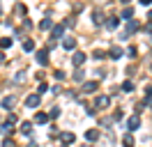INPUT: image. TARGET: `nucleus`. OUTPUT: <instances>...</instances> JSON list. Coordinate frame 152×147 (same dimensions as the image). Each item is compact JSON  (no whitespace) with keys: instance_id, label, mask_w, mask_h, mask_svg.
Wrapping results in <instances>:
<instances>
[{"instance_id":"nucleus-1","label":"nucleus","mask_w":152,"mask_h":147,"mask_svg":"<svg viewBox=\"0 0 152 147\" xmlns=\"http://www.w3.org/2000/svg\"><path fill=\"white\" fill-rule=\"evenodd\" d=\"M138 127H141V117H138V115H132V117L127 119V129H129V131H136Z\"/></svg>"},{"instance_id":"nucleus-2","label":"nucleus","mask_w":152,"mask_h":147,"mask_svg":"<svg viewBox=\"0 0 152 147\" xmlns=\"http://www.w3.org/2000/svg\"><path fill=\"white\" fill-rule=\"evenodd\" d=\"M39 101H42V99H39V94H30L28 99H26V106H28V108H37Z\"/></svg>"},{"instance_id":"nucleus-3","label":"nucleus","mask_w":152,"mask_h":147,"mask_svg":"<svg viewBox=\"0 0 152 147\" xmlns=\"http://www.w3.org/2000/svg\"><path fill=\"white\" fill-rule=\"evenodd\" d=\"M108 57H111V60H120V57H122V48H120V46H111Z\"/></svg>"},{"instance_id":"nucleus-4","label":"nucleus","mask_w":152,"mask_h":147,"mask_svg":"<svg viewBox=\"0 0 152 147\" xmlns=\"http://www.w3.org/2000/svg\"><path fill=\"white\" fill-rule=\"evenodd\" d=\"M83 92H86V94L97 92V81H86V83H83Z\"/></svg>"},{"instance_id":"nucleus-5","label":"nucleus","mask_w":152,"mask_h":147,"mask_svg":"<svg viewBox=\"0 0 152 147\" xmlns=\"http://www.w3.org/2000/svg\"><path fill=\"white\" fill-rule=\"evenodd\" d=\"M72 62H74V67H81V64L86 62V53L76 51V53H74V57H72Z\"/></svg>"},{"instance_id":"nucleus-6","label":"nucleus","mask_w":152,"mask_h":147,"mask_svg":"<svg viewBox=\"0 0 152 147\" xmlns=\"http://www.w3.org/2000/svg\"><path fill=\"white\" fill-rule=\"evenodd\" d=\"M118 25H120V18L118 16H108L106 18V28H108V30H115Z\"/></svg>"},{"instance_id":"nucleus-7","label":"nucleus","mask_w":152,"mask_h":147,"mask_svg":"<svg viewBox=\"0 0 152 147\" xmlns=\"http://www.w3.org/2000/svg\"><path fill=\"white\" fill-rule=\"evenodd\" d=\"M122 145H124V147H136V140H134L132 131H129V133H124V138H122Z\"/></svg>"},{"instance_id":"nucleus-8","label":"nucleus","mask_w":152,"mask_h":147,"mask_svg":"<svg viewBox=\"0 0 152 147\" xmlns=\"http://www.w3.org/2000/svg\"><path fill=\"white\" fill-rule=\"evenodd\" d=\"M74 46H76V39H74V37H65V39H62V48H67V51H72Z\"/></svg>"},{"instance_id":"nucleus-9","label":"nucleus","mask_w":152,"mask_h":147,"mask_svg":"<svg viewBox=\"0 0 152 147\" xmlns=\"http://www.w3.org/2000/svg\"><path fill=\"white\" fill-rule=\"evenodd\" d=\"M14 103H16V97H5V99H2V108L12 110V108H14Z\"/></svg>"},{"instance_id":"nucleus-10","label":"nucleus","mask_w":152,"mask_h":147,"mask_svg":"<svg viewBox=\"0 0 152 147\" xmlns=\"http://www.w3.org/2000/svg\"><path fill=\"white\" fill-rule=\"evenodd\" d=\"M60 140H62V143H74L76 136L72 133V131H62V133H60Z\"/></svg>"},{"instance_id":"nucleus-11","label":"nucleus","mask_w":152,"mask_h":147,"mask_svg":"<svg viewBox=\"0 0 152 147\" xmlns=\"http://www.w3.org/2000/svg\"><path fill=\"white\" fill-rule=\"evenodd\" d=\"M106 106H108V97L102 94V97H97V99H95V108H106Z\"/></svg>"},{"instance_id":"nucleus-12","label":"nucleus","mask_w":152,"mask_h":147,"mask_svg":"<svg viewBox=\"0 0 152 147\" xmlns=\"http://www.w3.org/2000/svg\"><path fill=\"white\" fill-rule=\"evenodd\" d=\"M37 62L42 64V67H46V64H48V55H46V51H37Z\"/></svg>"},{"instance_id":"nucleus-13","label":"nucleus","mask_w":152,"mask_h":147,"mask_svg":"<svg viewBox=\"0 0 152 147\" xmlns=\"http://www.w3.org/2000/svg\"><path fill=\"white\" fill-rule=\"evenodd\" d=\"M92 23H95V25H102V23H104V16H102V12H99V9L92 12Z\"/></svg>"},{"instance_id":"nucleus-14","label":"nucleus","mask_w":152,"mask_h":147,"mask_svg":"<svg viewBox=\"0 0 152 147\" xmlns=\"http://www.w3.org/2000/svg\"><path fill=\"white\" fill-rule=\"evenodd\" d=\"M97 138H99V131H97V129H88L86 131V140L92 143V140H97Z\"/></svg>"},{"instance_id":"nucleus-15","label":"nucleus","mask_w":152,"mask_h":147,"mask_svg":"<svg viewBox=\"0 0 152 147\" xmlns=\"http://www.w3.org/2000/svg\"><path fill=\"white\" fill-rule=\"evenodd\" d=\"M48 119H51V117H48L46 113H37V115H35V122H37V124H46Z\"/></svg>"},{"instance_id":"nucleus-16","label":"nucleus","mask_w":152,"mask_h":147,"mask_svg":"<svg viewBox=\"0 0 152 147\" xmlns=\"http://www.w3.org/2000/svg\"><path fill=\"white\" fill-rule=\"evenodd\" d=\"M21 133H23V136H30V133H32V124H30V122H23V124H21Z\"/></svg>"},{"instance_id":"nucleus-17","label":"nucleus","mask_w":152,"mask_h":147,"mask_svg":"<svg viewBox=\"0 0 152 147\" xmlns=\"http://www.w3.org/2000/svg\"><path fill=\"white\" fill-rule=\"evenodd\" d=\"M122 18L132 21V18H134V7H124V9H122Z\"/></svg>"},{"instance_id":"nucleus-18","label":"nucleus","mask_w":152,"mask_h":147,"mask_svg":"<svg viewBox=\"0 0 152 147\" xmlns=\"http://www.w3.org/2000/svg\"><path fill=\"white\" fill-rule=\"evenodd\" d=\"M62 32H65V25H53V39L62 37Z\"/></svg>"},{"instance_id":"nucleus-19","label":"nucleus","mask_w":152,"mask_h":147,"mask_svg":"<svg viewBox=\"0 0 152 147\" xmlns=\"http://www.w3.org/2000/svg\"><path fill=\"white\" fill-rule=\"evenodd\" d=\"M23 51H35V41H32V39H26V41H23Z\"/></svg>"},{"instance_id":"nucleus-20","label":"nucleus","mask_w":152,"mask_h":147,"mask_svg":"<svg viewBox=\"0 0 152 147\" xmlns=\"http://www.w3.org/2000/svg\"><path fill=\"white\" fill-rule=\"evenodd\" d=\"M39 28H42V30H48V28H53V21H51V18H44V21L39 23Z\"/></svg>"},{"instance_id":"nucleus-21","label":"nucleus","mask_w":152,"mask_h":147,"mask_svg":"<svg viewBox=\"0 0 152 147\" xmlns=\"http://www.w3.org/2000/svg\"><path fill=\"white\" fill-rule=\"evenodd\" d=\"M122 92H134V83L132 81H124L122 83Z\"/></svg>"},{"instance_id":"nucleus-22","label":"nucleus","mask_w":152,"mask_h":147,"mask_svg":"<svg viewBox=\"0 0 152 147\" xmlns=\"http://www.w3.org/2000/svg\"><path fill=\"white\" fill-rule=\"evenodd\" d=\"M10 46H12V39H10V37L0 39V48H10Z\"/></svg>"},{"instance_id":"nucleus-23","label":"nucleus","mask_w":152,"mask_h":147,"mask_svg":"<svg viewBox=\"0 0 152 147\" xmlns=\"http://www.w3.org/2000/svg\"><path fill=\"white\" fill-rule=\"evenodd\" d=\"M83 78H86V71H81V69H78V71L74 74V81H78V83H83Z\"/></svg>"},{"instance_id":"nucleus-24","label":"nucleus","mask_w":152,"mask_h":147,"mask_svg":"<svg viewBox=\"0 0 152 147\" xmlns=\"http://www.w3.org/2000/svg\"><path fill=\"white\" fill-rule=\"evenodd\" d=\"M136 53H138L136 46H129V48H127V55H129V57H136Z\"/></svg>"},{"instance_id":"nucleus-25","label":"nucleus","mask_w":152,"mask_h":147,"mask_svg":"<svg viewBox=\"0 0 152 147\" xmlns=\"http://www.w3.org/2000/svg\"><path fill=\"white\" fill-rule=\"evenodd\" d=\"M92 57H95V60H104L106 55H104V51H95V53H92Z\"/></svg>"},{"instance_id":"nucleus-26","label":"nucleus","mask_w":152,"mask_h":147,"mask_svg":"<svg viewBox=\"0 0 152 147\" xmlns=\"http://www.w3.org/2000/svg\"><path fill=\"white\" fill-rule=\"evenodd\" d=\"M53 76H56L58 81H65V71H60V69H58V71H56V74H53Z\"/></svg>"},{"instance_id":"nucleus-27","label":"nucleus","mask_w":152,"mask_h":147,"mask_svg":"<svg viewBox=\"0 0 152 147\" xmlns=\"http://www.w3.org/2000/svg\"><path fill=\"white\" fill-rule=\"evenodd\" d=\"M58 115H60V110H58V108H51V113H48V117H58Z\"/></svg>"},{"instance_id":"nucleus-28","label":"nucleus","mask_w":152,"mask_h":147,"mask_svg":"<svg viewBox=\"0 0 152 147\" xmlns=\"http://www.w3.org/2000/svg\"><path fill=\"white\" fill-rule=\"evenodd\" d=\"M145 92H148V97H152V85H148V87H145Z\"/></svg>"},{"instance_id":"nucleus-29","label":"nucleus","mask_w":152,"mask_h":147,"mask_svg":"<svg viewBox=\"0 0 152 147\" xmlns=\"http://www.w3.org/2000/svg\"><path fill=\"white\" fill-rule=\"evenodd\" d=\"M141 5H152V0H141Z\"/></svg>"},{"instance_id":"nucleus-30","label":"nucleus","mask_w":152,"mask_h":147,"mask_svg":"<svg viewBox=\"0 0 152 147\" xmlns=\"http://www.w3.org/2000/svg\"><path fill=\"white\" fill-rule=\"evenodd\" d=\"M28 147H39V145H35V143H30V145H28Z\"/></svg>"},{"instance_id":"nucleus-31","label":"nucleus","mask_w":152,"mask_h":147,"mask_svg":"<svg viewBox=\"0 0 152 147\" xmlns=\"http://www.w3.org/2000/svg\"><path fill=\"white\" fill-rule=\"evenodd\" d=\"M122 2H124V5H127V2H132V0H122Z\"/></svg>"},{"instance_id":"nucleus-32","label":"nucleus","mask_w":152,"mask_h":147,"mask_svg":"<svg viewBox=\"0 0 152 147\" xmlns=\"http://www.w3.org/2000/svg\"><path fill=\"white\" fill-rule=\"evenodd\" d=\"M0 12H2V7H0Z\"/></svg>"},{"instance_id":"nucleus-33","label":"nucleus","mask_w":152,"mask_h":147,"mask_svg":"<svg viewBox=\"0 0 152 147\" xmlns=\"http://www.w3.org/2000/svg\"><path fill=\"white\" fill-rule=\"evenodd\" d=\"M150 69H152V64H150Z\"/></svg>"},{"instance_id":"nucleus-34","label":"nucleus","mask_w":152,"mask_h":147,"mask_svg":"<svg viewBox=\"0 0 152 147\" xmlns=\"http://www.w3.org/2000/svg\"><path fill=\"white\" fill-rule=\"evenodd\" d=\"M62 147H65V145H62Z\"/></svg>"}]
</instances>
